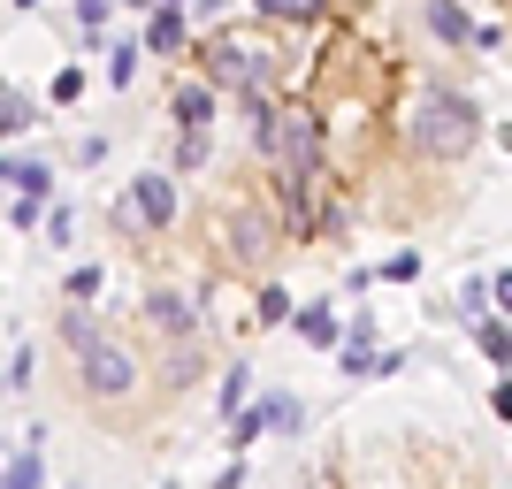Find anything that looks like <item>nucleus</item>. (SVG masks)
Masks as SVG:
<instances>
[{"mask_svg":"<svg viewBox=\"0 0 512 489\" xmlns=\"http://www.w3.org/2000/svg\"><path fill=\"white\" fill-rule=\"evenodd\" d=\"M490 298H497V283H467V291H459V314H482V306H490Z\"/></svg>","mask_w":512,"mask_h":489,"instance_id":"393cba45","label":"nucleus"},{"mask_svg":"<svg viewBox=\"0 0 512 489\" xmlns=\"http://www.w3.org/2000/svg\"><path fill=\"white\" fill-rule=\"evenodd\" d=\"M490 283H497V306L512 314V268H505V276H490Z\"/></svg>","mask_w":512,"mask_h":489,"instance_id":"cd10ccee","label":"nucleus"},{"mask_svg":"<svg viewBox=\"0 0 512 489\" xmlns=\"http://www.w3.org/2000/svg\"><path fill=\"white\" fill-rule=\"evenodd\" d=\"M474 344H482L490 360H512V329L505 321H474Z\"/></svg>","mask_w":512,"mask_h":489,"instance_id":"6ab92c4d","label":"nucleus"},{"mask_svg":"<svg viewBox=\"0 0 512 489\" xmlns=\"http://www.w3.org/2000/svg\"><path fill=\"white\" fill-rule=\"evenodd\" d=\"M107 8H115V0H77V23H85V31H100Z\"/></svg>","mask_w":512,"mask_h":489,"instance_id":"a878e982","label":"nucleus"},{"mask_svg":"<svg viewBox=\"0 0 512 489\" xmlns=\"http://www.w3.org/2000/svg\"><path fill=\"white\" fill-rule=\"evenodd\" d=\"M260 321H268V329H276V321H299V306H291V291H260Z\"/></svg>","mask_w":512,"mask_h":489,"instance_id":"412c9836","label":"nucleus"},{"mask_svg":"<svg viewBox=\"0 0 512 489\" xmlns=\"http://www.w3.org/2000/svg\"><path fill=\"white\" fill-rule=\"evenodd\" d=\"M77 375H85V398H100V405H115V398H130V390H138V360H130L115 337H107L100 352H85V360H77Z\"/></svg>","mask_w":512,"mask_h":489,"instance_id":"7ed1b4c3","label":"nucleus"},{"mask_svg":"<svg viewBox=\"0 0 512 489\" xmlns=\"http://www.w3.org/2000/svg\"><path fill=\"white\" fill-rule=\"evenodd\" d=\"M16 8H39V0H16Z\"/></svg>","mask_w":512,"mask_h":489,"instance_id":"c756f323","label":"nucleus"},{"mask_svg":"<svg viewBox=\"0 0 512 489\" xmlns=\"http://www.w3.org/2000/svg\"><path fill=\"white\" fill-rule=\"evenodd\" d=\"M199 375H207V352H199V344H176L169 360H161V383L169 390H192Z\"/></svg>","mask_w":512,"mask_h":489,"instance_id":"9b49d317","label":"nucleus"},{"mask_svg":"<svg viewBox=\"0 0 512 489\" xmlns=\"http://www.w3.org/2000/svg\"><path fill=\"white\" fill-rule=\"evenodd\" d=\"M138 62H146L138 46H115V62H107V77H115V85H130V77H138Z\"/></svg>","mask_w":512,"mask_h":489,"instance_id":"b1692460","label":"nucleus"},{"mask_svg":"<svg viewBox=\"0 0 512 489\" xmlns=\"http://www.w3.org/2000/svg\"><path fill=\"white\" fill-rule=\"evenodd\" d=\"M306 344H337V306H299V321H291Z\"/></svg>","mask_w":512,"mask_h":489,"instance_id":"f8f14e48","label":"nucleus"},{"mask_svg":"<svg viewBox=\"0 0 512 489\" xmlns=\"http://www.w3.org/2000/svg\"><path fill=\"white\" fill-rule=\"evenodd\" d=\"M184 46V8H146V54H176Z\"/></svg>","mask_w":512,"mask_h":489,"instance_id":"6e6552de","label":"nucleus"},{"mask_svg":"<svg viewBox=\"0 0 512 489\" xmlns=\"http://www.w3.org/2000/svg\"><path fill=\"white\" fill-rule=\"evenodd\" d=\"M31 367H39V352L16 337V352H8V398H23V390H31Z\"/></svg>","mask_w":512,"mask_h":489,"instance_id":"f3484780","label":"nucleus"},{"mask_svg":"<svg viewBox=\"0 0 512 489\" xmlns=\"http://www.w3.org/2000/svg\"><path fill=\"white\" fill-rule=\"evenodd\" d=\"M253 8H260L268 23H314L321 8H329V0H253Z\"/></svg>","mask_w":512,"mask_h":489,"instance_id":"2eb2a0df","label":"nucleus"},{"mask_svg":"<svg viewBox=\"0 0 512 489\" xmlns=\"http://www.w3.org/2000/svg\"><path fill=\"white\" fill-rule=\"evenodd\" d=\"M490 405H497V421H512V383H497V390H490Z\"/></svg>","mask_w":512,"mask_h":489,"instance_id":"bb28decb","label":"nucleus"},{"mask_svg":"<svg viewBox=\"0 0 512 489\" xmlns=\"http://www.w3.org/2000/svg\"><path fill=\"white\" fill-rule=\"evenodd\" d=\"M176 214V184L169 176H138V184H130L123 192V207H115V222H123V230H161V222H169Z\"/></svg>","mask_w":512,"mask_h":489,"instance_id":"20e7f679","label":"nucleus"},{"mask_svg":"<svg viewBox=\"0 0 512 489\" xmlns=\"http://www.w3.org/2000/svg\"><path fill=\"white\" fill-rule=\"evenodd\" d=\"M161 8H184V0H161Z\"/></svg>","mask_w":512,"mask_h":489,"instance_id":"7c9ffc66","label":"nucleus"},{"mask_svg":"<svg viewBox=\"0 0 512 489\" xmlns=\"http://www.w3.org/2000/svg\"><path fill=\"white\" fill-rule=\"evenodd\" d=\"M245 398H253V375H245V367H222V413H245Z\"/></svg>","mask_w":512,"mask_h":489,"instance_id":"dca6fc26","label":"nucleus"},{"mask_svg":"<svg viewBox=\"0 0 512 489\" xmlns=\"http://www.w3.org/2000/svg\"><path fill=\"white\" fill-rule=\"evenodd\" d=\"M268 253V230H260L253 214H237V260H260Z\"/></svg>","mask_w":512,"mask_h":489,"instance_id":"aec40b11","label":"nucleus"},{"mask_svg":"<svg viewBox=\"0 0 512 489\" xmlns=\"http://www.w3.org/2000/svg\"><path fill=\"white\" fill-rule=\"evenodd\" d=\"M260 153L276 161V176L314 184L321 176V123L306 107H268V115H260Z\"/></svg>","mask_w":512,"mask_h":489,"instance_id":"f03ea898","label":"nucleus"},{"mask_svg":"<svg viewBox=\"0 0 512 489\" xmlns=\"http://www.w3.org/2000/svg\"><path fill=\"white\" fill-rule=\"evenodd\" d=\"M146 329H161V337H176V344H192V329H199V314H192V298H176V291H146Z\"/></svg>","mask_w":512,"mask_h":489,"instance_id":"39448f33","label":"nucleus"},{"mask_svg":"<svg viewBox=\"0 0 512 489\" xmlns=\"http://www.w3.org/2000/svg\"><path fill=\"white\" fill-rule=\"evenodd\" d=\"M62 291H69V306H85V298H100V268H69V283H62Z\"/></svg>","mask_w":512,"mask_h":489,"instance_id":"4be33fe9","label":"nucleus"},{"mask_svg":"<svg viewBox=\"0 0 512 489\" xmlns=\"http://www.w3.org/2000/svg\"><path fill=\"white\" fill-rule=\"evenodd\" d=\"M62 344L77 352V360H85V352H100V344H107V321H100V314H85V306H69V314H62Z\"/></svg>","mask_w":512,"mask_h":489,"instance_id":"0eeeda50","label":"nucleus"},{"mask_svg":"<svg viewBox=\"0 0 512 489\" xmlns=\"http://www.w3.org/2000/svg\"><path fill=\"white\" fill-rule=\"evenodd\" d=\"M8 184H16L23 199H46V184H54V169H46V161H23V153H16V161H8Z\"/></svg>","mask_w":512,"mask_h":489,"instance_id":"ddd939ff","label":"nucleus"},{"mask_svg":"<svg viewBox=\"0 0 512 489\" xmlns=\"http://www.w3.org/2000/svg\"><path fill=\"white\" fill-rule=\"evenodd\" d=\"M123 8H161V0H123Z\"/></svg>","mask_w":512,"mask_h":489,"instance_id":"c85d7f7f","label":"nucleus"},{"mask_svg":"<svg viewBox=\"0 0 512 489\" xmlns=\"http://www.w3.org/2000/svg\"><path fill=\"white\" fill-rule=\"evenodd\" d=\"M245 413H260V428H276V436H299V421H306V405L291 398V390H268V398H253Z\"/></svg>","mask_w":512,"mask_h":489,"instance_id":"423d86ee","label":"nucleus"},{"mask_svg":"<svg viewBox=\"0 0 512 489\" xmlns=\"http://www.w3.org/2000/svg\"><path fill=\"white\" fill-rule=\"evenodd\" d=\"M428 31H436V39L444 46H467V39H490V31H474L467 16H459V8H451V0H428Z\"/></svg>","mask_w":512,"mask_h":489,"instance_id":"9d476101","label":"nucleus"},{"mask_svg":"<svg viewBox=\"0 0 512 489\" xmlns=\"http://www.w3.org/2000/svg\"><path fill=\"white\" fill-rule=\"evenodd\" d=\"M39 214H46V199H23V192H16V207H8V222H16V230L31 237V230H39Z\"/></svg>","mask_w":512,"mask_h":489,"instance_id":"5701e85b","label":"nucleus"},{"mask_svg":"<svg viewBox=\"0 0 512 489\" xmlns=\"http://www.w3.org/2000/svg\"><path fill=\"white\" fill-rule=\"evenodd\" d=\"M207 115H214V85H184V92H176V123H184V130H199Z\"/></svg>","mask_w":512,"mask_h":489,"instance_id":"4468645a","label":"nucleus"},{"mask_svg":"<svg viewBox=\"0 0 512 489\" xmlns=\"http://www.w3.org/2000/svg\"><path fill=\"white\" fill-rule=\"evenodd\" d=\"M0 115H8V123H0V130H8V138H16V130H31V123H39V115H31V100H23L16 85L0 92Z\"/></svg>","mask_w":512,"mask_h":489,"instance_id":"a211bd4d","label":"nucleus"},{"mask_svg":"<svg viewBox=\"0 0 512 489\" xmlns=\"http://www.w3.org/2000/svg\"><path fill=\"white\" fill-rule=\"evenodd\" d=\"M474 100L467 92H451V85H436L421 107H413V123H406V138H413V153H428V161H451V153H467L474 146Z\"/></svg>","mask_w":512,"mask_h":489,"instance_id":"f257e3e1","label":"nucleus"},{"mask_svg":"<svg viewBox=\"0 0 512 489\" xmlns=\"http://www.w3.org/2000/svg\"><path fill=\"white\" fill-rule=\"evenodd\" d=\"M0 489H46V467H39V436L8 451V474H0Z\"/></svg>","mask_w":512,"mask_h":489,"instance_id":"1a4fd4ad","label":"nucleus"}]
</instances>
